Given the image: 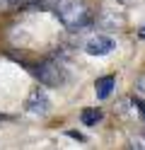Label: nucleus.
<instances>
[{"mask_svg": "<svg viewBox=\"0 0 145 150\" xmlns=\"http://www.w3.org/2000/svg\"><path fill=\"white\" fill-rule=\"evenodd\" d=\"M53 10H56L58 20H61V24L65 29L80 32L87 24H92V10L82 0H58L53 5Z\"/></svg>", "mask_w": 145, "mask_h": 150, "instance_id": "f257e3e1", "label": "nucleus"}, {"mask_svg": "<svg viewBox=\"0 0 145 150\" xmlns=\"http://www.w3.org/2000/svg\"><path fill=\"white\" fill-rule=\"evenodd\" d=\"M32 73L39 78V82L46 87H63L68 82V70L56 61H44L32 68Z\"/></svg>", "mask_w": 145, "mask_h": 150, "instance_id": "f03ea898", "label": "nucleus"}, {"mask_svg": "<svg viewBox=\"0 0 145 150\" xmlns=\"http://www.w3.org/2000/svg\"><path fill=\"white\" fill-rule=\"evenodd\" d=\"M27 111L34 116H46L51 111V102H48V95L41 87H34L27 97Z\"/></svg>", "mask_w": 145, "mask_h": 150, "instance_id": "7ed1b4c3", "label": "nucleus"}, {"mask_svg": "<svg viewBox=\"0 0 145 150\" xmlns=\"http://www.w3.org/2000/svg\"><path fill=\"white\" fill-rule=\"evenodd\" d=\"M114 49H116V44H114L111 36H106V34H97L92 39H87V44H85V51L90 56H106Z\"/></svg>", "mask_w": 145, "mask_h": 150, "instance_id": "20e7f679", "label": "nucleus"}, {"mask_svg": "<svg viewBox=\"0 0 145 150\" xmlns=\"http://www.w3.org/2000/svg\"><path fill=\"white\" fill-rule=\"evenodd\" d=\"M114 85H116V78L114 75H104L94 82V92H97V99H106L114 92Z\"/></svg>", "mask_w": 145, "mask_h": 150, "instance_id": "39448f33", "label": "nucleus"}, {"mask_svg": "<svg viewBox=\"0 0 145 150\" xmlns=\"http://www.w3.org/2000/svg\"><path fill=\"white\" fill-rule=\"evenodd\" d=\"M80 121H82V126H97V121H102V109H85L82 114H80Z\"/></svg>", "mask_w": 145, "mask_h": 150, "instance_id": "423d86ee", "label": "nucleus"}, {"mask_svg": "<svg viewBox=\"0 0 145 150\" xmlns=\"http://www.w3.org/2000/svg\"><path fill=\"white\" fill-rule=\"evenodd\" d=\"M36 0H0V10H17V7L34 5Z\"/></svg>", "mask_w": 145, "mask_h": 150, "instance_id": "0eeeda50", "label": "nucleus"}, {"mask_svg": "<svg viewBox=\"0 0 145 150\" xmlns=\"http://www.w3.org/2000/svg\"><path fill=\"white\" fill-rule=\"evenodd\" d=\"M135 97L145 102V75H138V80H135Z\"/></svg>", "mask_w": 145, "mask_h": 150, "instance_id": "6e6552de", "label": "nucleus"}, {"mask_svg": "<svg viewBox=\"0 0 145 150\" xmlns=\"http://www.w3.org/2000/svg\"><path fill=\"white\" fill-rule=\"evenodd\" d=\"M138 36H140V39H143V41H145V24H143V27H140V29H138Z\"/></svg>", "mask_w": 145, "mask_h": 150, "instance_id": "1a4fd4ad", "label": "nucleus"}, {"mask_svg": "<svg viewBox=\"0 0 145 150\" xmlns=\"http://www.w3.org/2000/svg\"><path fill=\"white\" fill-rule=\"evenodd\" d=\"M140 116L145 119V102H140Z\"/></svg>", "mask_w": 145, "mask_h": 150, "instance_id": "9d476101", "label": "nucleus"}]
</instances>
